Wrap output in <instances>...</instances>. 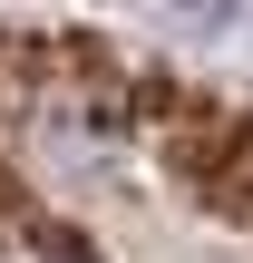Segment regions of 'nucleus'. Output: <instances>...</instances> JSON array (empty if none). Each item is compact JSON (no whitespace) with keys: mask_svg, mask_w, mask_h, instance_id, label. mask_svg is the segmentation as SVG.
I'll use <instances>...</instances> for the list:
<instances>
[{"mask_svg":"<svg viewBox=\"0 0 253 263\" xmlns=\"http://www.w3.org/2000/svg\"><path fill=\"white\" fill-rule=\"evenodd\" d=\"M0 263H253V98L0 20Z\"/></svg>","mask_w":253,"mask_h":263,"instance_id":"f257e3e1","label":"nucleus"}]
</instances>
